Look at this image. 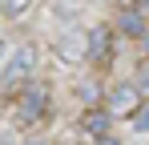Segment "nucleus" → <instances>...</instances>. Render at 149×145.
<instances>
[{
    "label": "nucleus",
    "mask_w": 149,
    "mask_h": 145,
    "mask_svg": "<svg viewBox=\"0 0 149 145\" xmlns=\"http://www.w3.org/2000/svg\"><path fill=\"white\" fill-rule=\"evenodd\" d=\"M45 113H49V89L40 81H28L16 97V117L24 125H36V121H45Z\"/></svg>",
    "instance_id": "obj_1"
},
{
    "label": "nucleus",
    "mask_w": 149,
    "mask_h": 145,
    "mask_svg": "<svg viewBox=\"0 0 149 145\" xmlns=\"http://www.w3.org/2000/svg\"><path fill=\"white\" fill-rule=\"evenodd\" d=\"M32 69H36V48L32 45H20L16 52H12V61H8V69H4V77H0V89H16V85H28L32 81Z\"/></svg>",
    "instance_id": "obj_2"
},
{
    "label": "nucleus",
    "mask_w": 149,
    "mask_h": 145,
    "mask_svg": "<svg viewBox=\"0 0 149 145\" xmlns=\"http://www.w3.org/2000/svg\"><path fill=\"white\" fill-rule=\"evenodd\" d=\"M145 101L137 93V85L133 81H121V85H113L109 97H105V109H109V117H133L137 109H141Z\"/></svg>",
    "instance_id": "obj_3"
},
{
    "label": "nucleus",
    "mask_w": 149,
    "mask_h": 145,
    "mask_svg": "<svg viewBox=\"0 0 149 145\" xmlns=\"http://www.w3.org/2000/svg\"><path fill=\"white\" fill-rule=\"evenodd\" d=\"M56 56H61V61H69V65L89 61V36H85L81 28H65V32L56 36Z\"/></svg>",
    "instance_id": "obj_4"
},
{
    "label": "nucleus",
    "mask_w": 149,
    "mask_h": 145,
    "mask_svg": "<svg viewBox=\"0 0 149 145\" xmlns=\"http://www.w3.org/2000/svg\"><path fill=\"white\" fill-rule=\"evenodd\" d=\"M109 125H113V117H109V109L101 105V109H89L85 117H81V129H85V137L89 141H105V137H113L109 133Z\"/></svg>",
    "instance_id": "obj_5"
},
{
    "label": "nucleus",
    "mask_w": 149,
    "mask_h": 145,
    "mask_svg": "<svg viewBox=\"0 0 149 145\" xmlns=\"http://www.w3.org/2000/svg\"><path fill=\"white\" fill-rule=\"evenodd\" d=\"M89 36V61L101 65V61H109V52H113V28H93V32H85Z\"/></svg>",
    "instance_id": "obj_6"
},
{
    "label": "nucleus",
    "mask_w": 149,
    "mask_h": 145,
    "mask_svg": "<svg viewBox=\"0 0 149 145\" xmlns=\"http://www.w3.org/2000/svg\"><path fill=\"white\" fill-rule=\"evenodd\" d=\"M145 12L141 8H121V16H117V32L121 36H145Z\"/></svg>",
    "instance_id": "obj_7"
},
{
    "label": "nucleus",
    "mask_w": 149,
    "mask_h": 145,
    "mask_svg": "<svg viewBox=\"0 0 149 145\" xmlns=\"http://www.w3.org/2000/svg\"><path fill=\"white\" fill-rule=\"evenodd\" d=\"M28 8H32V0H0V16H8V20H20Z\"/></svg>",
    "instance_id": "obj_8"
},
{
    "label": "nucleus",
    "mask_w": 149,
    "mask_h": 145,
    "mask_svg": "<svg viewBox=\"0 0 149 145\" xmlns=\"http://www.w3.org/2000/svg\"><path fill=\"white\" fill-rule=\"evenodd\" d=\"M133 85H137V93H141V97L149 93V61H141V65H137V72H133Z\"/></svg>",
    "instance_id": "obj_9"
},
{
    "label": "nucleus",
    "mask_w": 149,
    "mask_h": 145,
    "mask_svg": "<svg viewBox=\"0 0 149 145\" xmlns=\"http://www.w3.org/2000/svg\"><path fill=\"white\" fill-rule=\"evenodd\" d=\"M81 97L89 101V109L97 105V97H101V89H97V81H93V77H89V81H81Z\"/></svg>",
    "instance_id": "obj_10"
},
{
    "label": "nucleus",
    "mask_w": 149,
    "mask_h": 145,
    "mask_svg": "<svg viewBox=\"0 0 149 145\" xmlns=\"http://www.w3.org/2000/svg\"><path fill=\"white\" fill-rule=\"evenodd\" d=\"M133 133H149V105H141L133 113Z\"/></svg>",
    "instance_id": "obj_11"
},
{
    "label": "nucleus",
    "mask_w": 149,
    "mask_h": 145,
    "mask_svg": "<svg viewBox=\"0 0 149 145\" xmlns=\"http://www.w3.org/2000/svg\"><path fill=\"white\" fill-rule=\"evenodd\" d=\"M97 145H121V141H117V137H105V141H97Z\"/></svg>",
    "instance_id": "obj_12"
},
{
    "label": "nucleus",
    "mask_w": 149,
    "mask_h": 145,
    "mask_svg": "<svg viewBox=\"0 0 149 145\" xmlns=\"http://www.w3.org/2000/svg\"><path fill=\"white\" fill-rule=\"evenodd\" d=\"M24 145H49V141H45V137H32V141H24Z\"/></svg>",
    "instance_id": "obj_13"
},
{
    "label": "nucleus",
    "mask_w": 149,
    "mask_h": 145,
    "mask_svg": "<svg viewBox=\"0 0 149 145\" xmlns=\"http://www.w3.org/2000/svg\"><path fill=\"white\" fill-rule=\"evenodd\" d=\"M133 8H141V12H145V8H149V0H137V4H133Z\"/></svg>",
    "instance_id": "obj_14"
},
{
    "label": "nucleus",
    "mask_w": 149,
    "mask_h": 145,
    "mask_svg": "<svg viewBox=\"0 0 149 145\" xmlns=\"http://www.w3.org/2000/svg\"><path fill=\"white\" fill-rule=\"evenodd\" d=\"M141 40H145V52H149V28H145V36H141Z\"/></svg>",
    "instance_id": "obj_15"
}]
</instances>
